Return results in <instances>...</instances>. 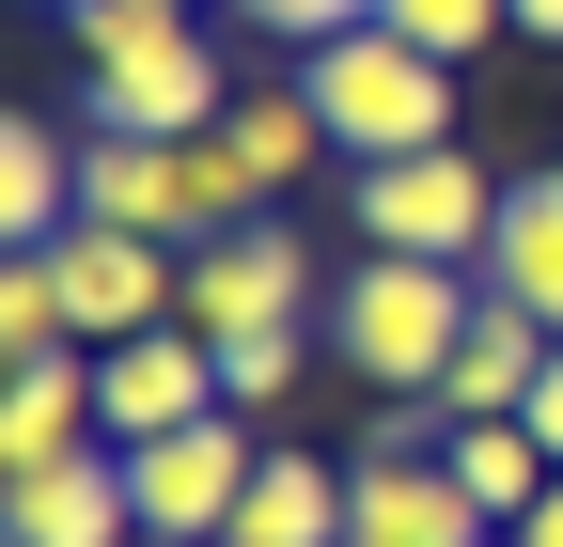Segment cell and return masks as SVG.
I'll return each instance as SVG.
<instances>
[{
	"label": "cell",
	"instance_id": "ac0fdd59",
	"mask_svg": "<svg viewBox=\"0 0 563 547\" xmlns=\"http://www.w3.org/2000/svg\"><path fill=\"white\" fill-rule=\"evenodd\" d=\"M439 454H454V485H470L485 516H501V532H517V516L548 501V438H532V423H454Z\"/></svg>",
	"mask_w": 563,
	"mask_h": 547
},
{
	"label": "cell",
	"instance_id": "ba28073f",
	"mask_svg": "<svg viewBox=\"0 0 563 547\" xmlns=\"http://www.w3.org/2000/svg\"><path fill=\"white\" fill-rule=\"evenodd\" d=\"M251 469H266V438L220 406V423L141 438V454H125V501H141V532H157V547H220V532H235V501H251Z\"/></svg>",
	"mask_w": 563,
	"mask_h": 547
},
{
	"label": "cell",
	"instance_id": "484cf974",
	"mask_svg": "<svg viewBox=\"0 0 563 547\" xmlns=\"http://www.w3.org/2000/svg\"><path fill=\"white\" fill-rule=\"evenodd\" d=\"M47 16H63V0H47Z\"/></svg>",
	"mask_w": 563,
	"mask_h": 547
},
{
	"label": "cell",
	"instance_id": "7c38bea8",
	"mask_svg": "<svg viewBox=\"0 0 563 547\" xmlns=\"http://www.w3.org/2000/svg\"><path fill=\"white\" fill-rule=\"evenodd\" d=\"M220 142L251 157V188H266V203H298V172H313V157H344L298 63H266V79H235V110H220Z\"/></svg>",
	"mask_w": 563,
	"mask_h": 547
},
{
	"label": "cell",
	"instance_id": "d6986e66",
	"mask_svg": "<svg viewBox=\"0 0 563 547\" xmlns=\"http://www.w3.org/2000/svg\"><path fill=\"white\" fill-rule=\"evenodd\" d=\"M376 16H391L407 47H439V63H454V79H470V63H485V47H501V32H517V0H376Z\"/></svg>",
	"mask_w": 563,
	"mask_h": 547
},
{
	"label": "cell",
	"instance_id": "7a4b0ae2",
	"mask_svg": "<svg viewBox=\"0 0 563 547\" xmlns=\"http://www.w3.org/2000/svg\"><path fill=\"white\" fill-rule=\"evenodd\" d=\"M470 313H485V266H407V250H361L329 282V360L361 376L376 406H439L454 345H470Z\"/></svg>",
	"mask_w": 563,
	"mask_h": 547
},
{
	"label": "cell",
	"instance_id": "5b68a950",
	"mask_svg": "<svg viewBox=\"0 0 563 547\" xmlns=\"http://www.w3.org/2000/svg\"><path fill=\"white\" fill-rule=\"evenodd\" d=\"M344 220H361V250H407V266H485L501 250V188L470 172V142H439V157L344 172Z\"/></svg>",
	"mask_w": 563,
	"mask_h": 547
},
{
	"label": "cell",
	"instance_id": "cb8c5ba5",
	"mask_svg": "<svg viewBox=\"0 0 563 547\" xmlns=\"http://www.w3.org/2000/svg\"><path fill=\"white\" fill-rule=\"evenodd\" d=\"M501 547H563V469H548V501H532V516H517Z\"/></svg>",
	"mask_w": 563,
	"mask_h": 547
},
{
	"label": "cell",
	"instance_id": "4316f807",
	"mask_svg": "<svg viewBox=\"0 0 563 547\" xmlns=\"http://www.w3.org/2000/svg\"><path fill=\"white\" fill-rule=\"evenodd\" d=\"M188 16H203V0H188Z\"/></svg>",
	"mask_w": 563,
	"mask_h": 547
},
{
	"label": "cell",
	"instance_id": "52a82bcc",
	"mask_svg": "<svg viewBox=\"0 0 563 547\" xmlns=\"http://www.w3.org/2000/svg\"><path fill=\"white\" fill-rule=\"evenodd\" d=\"M47 282H63V328L79 345H141V328L188 313V250L125 235V220H79V235H47Z\"/></svg>",
	"mask_w": 563,
	"mask_h": 547
},
{
	"label": "cell",
	"instance_id": "d4e9b609",
	"mask_svg": "<svg viewBox=\"0 0 563 547\" xmlns=\"http://www.w3.org/2000/svg\"><path fill=\"white\" fill-rule=\"evenodd\" d=\"M517 47H563V0H517Z\"/></svg>",
	"mask_w": 563,
	"mask_h": 547
},
{
	"label": "cell",
	"instance_id": "30bf717a",
	"mask_svg": "<svg viewBox=\"0 0 563 547\" xmlns=\"http://www.w3.org/2000/svg\"><path fill=\"white\" fill-rule=\"evenodd\" d=\"M63 454H110V406H95V345H47L0 376V485L16 469H63Z\"/></svg>",
	"mask_w": 563,
	"mask_h": 547
},
{
	"label": "cell",
	"instance_id": "e0dca14e",
	"mask_svg": "<svg viewBox=\"0 0 563 547\" xmlns=\"http://www.w3.org/2000/svg\"><path fill=\"white\" fill-rule=\"evenodd\" d=\"M79 220H125L173 250V142H125V125H95L79 142Z\"/></svg>",
	"mask_w": 563,
	"mask_h": 547
},
{
	"label": "cell",
	"instance_id": "2e32d148",
	"mask_svg": "<svg viewBox=\"0 0 563 547\" xmlns=\"http://www.w3.org/2000/svg\"><path fill=\"white\" fill-rule=\"evenodd\" d=\"M0 235H16V250H47V235H79V142H47L32 110L0 125Z\"/></svg>",
	"mask_w": 563,
	"mask_h": 547
},
{
	"label": "cell",
	"instance_id": "8992f818",
	"mask_svg": "<svg viewBox=\"0 0 563 547\" xmlns=\"http://www.w3.org/2000/svg\"><path fill=\"white\" fill-rule=\"evenodd\" d=\"M188 328H203V345L329 328V282H313V250H298V203H266V220H235L220 250H188Z\"/></svg>",
	"mask_w": 563,
	"mask_h": 547
},
{
	"label": "cell",
	"instance_id": "4fadbf2b",
	"mask_svg": "<svg viewBox=\"0 0 563 547\" xmlns=\"http://www.w3.org/2000/svg\"><path fill=\"white\" fill-rule=\"evenodd\" d=\"M344 501H361L344 454H282V438H266V469H251V501H235L220 547H344Z\"/></svg>",
	"mask_w": 563,
	"mask_h": 547
},
{
	"label": "cell",
	"instance_id": "7402d4cb",
	"mask_svg": "<svg viewBox=\"0 0 563 547\" xmlns=\"http://www.w3.org/2000/svg\"><path fill=\"white\" fill-rule=\"evenodd\" d=\"M235 16H251V32H266L282 63H298V47H329V32H361L376 0H235Z\"/></svg>",
	"mask_w": 563,
	"mask_h": 547
},
{
	"label": "cell",
	"instance_id": "ffe728a7",
	"mask_svg": "<svg viewBox=\"0 0 563 547\" xmlns=\"http://www.w3.org/2000/svg\"><path fill=\"white\" fill-rule=\"evenodd\" d=\"M298 360H313V328H251V345H220V406H235V423L298 406Z\"/></svg>",
	"mask_w": 563,
	"mask_h": 547
},
{
	"label": "cell",
	"instance_id": "9a60e30c",
	"mask_svg": "<svg viewBox=\"0 0 563 547\" xmlns=\"http://www.w3.org/2000/svg\"><path fill=\"white\" fill-rule=\"evenodd\" d=\"M485 282H501V298L548 328V345H563V157L501 188V250H485Z\"/></svg>",
	"mask_w": 563,
	"mask_h": 547
},
{
	"label": "cell",
	"instance_id": "277c9868",
	"mask_svg": "<svg viewBox=\"0 0 563 547\" xmlns=\"http://www.w3.org/2000/svg\"><path fill=\"white\" fill-rule=\"evenodd\" d=\"M439 438H454L439 406H376V438L344 454V469H361V501H344V547H501V516L454 485V454H439Z\"/></svg>",
	"mask_w": 563,
	"mask_h": 547
},
{
	"label": "cell",
	"instance_id": "5bb4252c",
	"mask_svg": "<svg viewBox=\"0 0 563 547\" xmlns=\"http://www.w3.org/2000/svg\"><path fill=\"white\" fill-rule=\"evenodd\" d=\"M532 376H548V328L485 282V313H470V345H454V376H439V423H517L532 406Z\"/></svg>",
	"mask_w": 563,
	"mask_h": 547
},
{
	"label": "cell",
	"instance_id": "83f0119b",
	"mask_svg": "<svg viewBox=\"0 0 563 547\" xmlns=\"http://www.w3.org/2000/svg\"><path fill=\"white\" fill-rule=\"evenodd\" d=\"M141 547H157V532H141Z\"/></svg>",
	"mask_w": 563,
	"mask_h": 547
},
{
	"label": "cell",
	"instance_id": "603a6c76",
	"mask_svg": "<svg viewBox=\"0 0 563 547\" xmlns=\"http://www.w3.org/2000/svg\"><path fill=\"white\" fill-rule=\"evenodd\" d=\"M517 423L548 438V469H563V345H548V376H532V406H517Z\"/></svg>",
	"mask_w": 563,
	"mask_h": 547
},
{
	"label": "cell",
	"instance_id": "8fae6325",
	"mask_svg": "<svg viewBox=\"0 0 563 547\" xmlns=\"http://www.w3.org/2000/svg\"><path fill=\"white\" fill-rule=\"evenodd\" d=\"M0 547H141L125 454H63V469H16V485H0Z\"/></svg>",
	"mask_w": 563,
	"mask_h": 547
},
{
	"label": "cell",
	"instance_id": "44dd1931",
	"mask_svg": "<svg viewBox=\"0 0 563 547\" xmlns=\"http://www.w3.org/2000/svg\"><path fill=\"white\" fill-rule=\"evenodd\" d=\"M47 345H79V328H63L47 250H16V266H0V360H47Z\"/></svg>",
	"mask_w": 563,
	"mask_h": 547
},
{
	"label": "cell",
	"instance_id": "6da1fadb",
	"mask_svg": "<svg viewBox=\"0 0 563 547\" xmlns=\"http://www.w3.org/2000/svg\"><path fill=\"white\" fill-rule=\"evenodd\" d=\"M63 47H79L95 125H125V142H203L235 110V63L203 47L188 0H63Z\"/></svg>",
	"mask_w": 563,
	"mask_h": 547
},
{
	"label": "cell",
	"instance_id": "3957f363",
	"mask_svg": "<svg viewBox=\"0 0 563 547\" xmlns=\"http://www.w3.org/2000/svg\"><path fill=\"white\" fill-rule=\"evenodd\" d=\"M298 79H313V110H329L344 172H376V157H439V142H454V63H439V47H407L391 16L298 47Z\"/></svg>",
	"mask_w": 563,
	"mask_h": 547
},
{
	"label": "cell",
	"instance_id": "9c48e42d",
	"mask_svg": "<svg viewBox=\"0 0 563 547\" xmlns=\"http://www.w3.org/2000/svg\"><path fill=\"white\" fill-rule=\"evenodd\" d=\"M95 406H110V454L173 438V423H220V345H203L188 313L141 328V345H95Z\"/></svg>",
	"mask_w": 563,
	"mask_h": 547
}]
</instances>
